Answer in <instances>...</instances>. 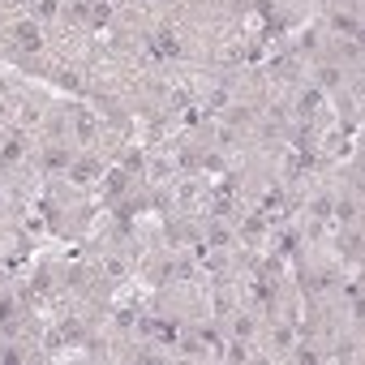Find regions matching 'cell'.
Returning a JSON list of instances; mask_svg holds the SVG:
<instances>
[{
    "mask_svg": "<svg viewBox=\"0 0 365 365\" xmlns=\"http://www.w3.org/2000/svg\"><path fill=\"white\" fill-rule=\"evenodd\" d=\"M318 107H322V95L318 90H305V95H301V112H318Z\"/></svg>",
    "mask_w": 365,
    "mask_h": 365,
    "instance_id": "cell-1",
    "label": "cell"
},
{
    "mask_svg": "<svg viewBox=\"0 0 365 365\" xmlns=\"http://www.w3.org/2000/svg\"><path fill=\"white\" fill-rule=\"evenodd\" d=\"M17 39L26 47H39V30H34V26H17Z\"/></svg>",
    "mask_w": 365,
    "mask_h": 365,
    "instance_id": "cell-2",
    "label": "cell"
},
{
    "mask_svg": "<svg viewBox=\"0 0 365 365\" xmlns=\"http://www.w3.org/2000/svg\"><path fill=\"white\" fill-rule=\"evenodd\" d=\"M339 219H357V202H339Z\"/></svg>",
    "mask_w": 365,
    "mask_h": 365,
    "instance_id": "cell-3",
    "label": "cell"
},
{
    "mask_svg": "<svg viewBox=\"0 0 365 365\" xmlns=\"http://www.w3.org/2000/svg\"><path fill=\"white\" fill-rule=\"evenodd\" d=\"M314 215H318V219L331 215V198H318V202H314Z\"/></svg>",
    "mask_w": 365,
    "mask_h": 365,
    "instance_id": "cell-4",
    "label": "cell"
},
{
    "mask_svg": "<svg viewBox=\"0 0 365 365\" xmlns=\"http://www.w3.org/2000/svg\"><path fill=\"white\" fill-rule=\"evenodd\" d=\"M39 13H43V17H52V13H56V0H39Z\"/></svg>",
    "mask_w": 365,
    "mask_h": 365,
    "instance_id": "cell-5",
    "label": "cell"
}]
</instances>
